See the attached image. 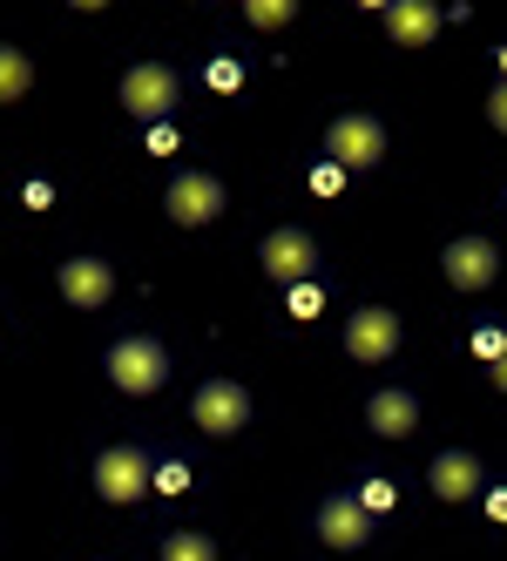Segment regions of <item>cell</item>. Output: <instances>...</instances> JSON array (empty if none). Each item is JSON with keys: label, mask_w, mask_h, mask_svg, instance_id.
Listing matches in <instances>:
<instances>
[{"label": "cell", "mask_w": 507, "mask_h": 561, "mask_svg": "<svg viewBox=\"0 0 507 561\" xmlns=\"http://www.w3.org/2000/svg\"><path fill=\"white\" fill-rule=\"evenodd\" d=\"M285 305H291V318H319V311H325L319 277H298V285H285Z\"/></svg>", "instance_id": "44dd1931"}, {"label": "cell", "mask_w": 507, "mask_h": 561, "mask_svg": "<svg viewBox=\"0 0 507 561\" xmlns=\"http://www.w3.org/2000/svg\"><path fill=\"white\" fill-rule=\"evenodd\" d=\"M74 14H102V8H115V0H68Z\"/></svg>", "instance_id": "f1b7e54d"}, {"label": "cell", "mask_w": 507, "mask_h": 561, "mask_svg": "<svg viewBox=\"0 0 507 561\" xmlns=\"http://www.w3.org/2000/svg\"><path fill=\"white\" fill-rule=\"evenodd\" d=\"M481 507H487V520L507 528V488H481Z\"/></svg>", "instance_id": "4316f807"}, {"label": "cell", "mask_w": 507, "mask_h": 561, "mask_svg": "<svg viewBox=\"0 0 507 561\" xmlns=\"http://www.w3.org/2000/svg\"><path fill=\"white\" fill-rule=\"evenodd\" d=\"M238 14H244L257 34H278V27L298 21V0H238Z\"/></svg>", "instance_id": "2e32d148"}, {"label": "cell", "mask_w": 507, "mask_h": 561, "mask_svg": "<svg viewBox=\"0 0 507 561\" xmlns=\"http://www.w3.org/2000/svg\"><path fill=\"white\" fill-rule=\"evenodd\" d=\"M155 561H217V541H210V535H197V528H176V535H163Z\"/></svg>", "instance_id": "e0dca14e"}, {"label": "cell", "mask_w": 507, "mask_h": 561, "mask_svg": "<svg viewBox=\"0 0 507 561\" xmlns=\"http://www.w3.org/2000/svg\"><path fill=\"white\" fill-rule=\"evenodd\" d=\"M163 210H170L183 230H204V224H217V217L230 210V190H223V176H210V170H176L170 190H163Z\"/></svg>", "instance_id": "8992f818"}, {"label": "cell", "mask_w": 507, "mask_h": 561, "mask_svg": "<svg viewBox=\"0 0 507 561\" xmlns=\"http://www.w3.org/2000/svg\"><path fill=\"white\" fill-rule=\"evenodd\" d=\"M123 108L136 115V123L149 129V123H170V115L183 108V75L170 68V61H129V75H123Z\"/></svg>", "instance_id": "6da1fadb"}, {"label": "cell", "mask_w": 507, "mask_h": 561, "mask_svg": "<svg viewBox=\"0 0 507 561\" xmlns=\"http://www.w3.org/2000/svg\"><path fill=\"white\" fill-rule=\"evenodd\" d=\"M55 285H61V298H68L74 311H102V305L115 298V271H108L102 257H68V264L55 271Z\"/></svg>", "instance_id": "4fadbf2b"}, {"label": "cell", "mask_w": 507, "mask_h": 561, "mask_svg": "<svg viewBox=\"0 0 507 561\" xmlns=\"http://www.w3.org/2000/svg\"><path fill=\"white\" fill-rule=\"evenodd\" d=\"M149 149H155V156H176V149H183L176 123H149Z\"/></svg>", "instance_id": "d4e9b609"}, {"label": "cell", "mask_w": 507, "mask_h": 561, "mask_svg": "<svg viewBox=\"0 0 507 561\" xmlns=\"http://www.w3.org/2000/svg\"><path fill=\"white\" fill-rule=\"evenodd\" d=\"M426 488L453 507V501H481L487 473H481V460L466 454V447H447V454H434V467H426Z\"/></svg>", "instance_id": "7c38bea8"}, {"label": "cell", "mask_w": 507, "mask_h": 561, "mask_svg": "<svg viewBox=\"0 0 507 561\" xmlns=\"http://www.w3.org/2000/svg\"><path fill=\"white\" fill-rule=\"evenodd\" d=\"M487 379H494V392H507V352H500L494 366H487Z\"/></svg>", "instance_id": "83f0119b"}, {"label": "cell", "mask_w": 507, "mask_h": 561, "mask_svg": "<svg viewBox=\"0 0 507 561\" xmlns=\"http://www.w3.org/2000/svg\"><path fill=\"white\" fill-rule=\"evenodd\" d=\"M345 176H353V170H345V163H332V156H325V163L311 170L304 183H311V196H338V190H345Z\"/></svg>", "instance_id": "7402d4cb"}, {"label": "cell", "mask_w": 507, "mask_h": 561, "mask_svg": "<svg viewBox=\"0 0 507 561\" xmlns=\"http://www.w3.org/2000/svg\"><path fill=\"white\" fill-rule=\"evenodd\" d=\"M400 345H406L400 311L359 305L353 318H345V358H353V366H385V358H400Z\"/></svg>", "instance_id": "5b68a950"}, {"label": "cell", "mask_w": 507, "mask_h": 561, "mask_svg": "<svg viewBox=\"0 0 507 561\" xmlns=\"http://www.w3.org/2000/svg\"><path fill=\"white\" fill-rule=\"evenodd\" d=\"M500 352H507V325H474V358H487V366H494Z\"/></svg>", "instance_id": "603a6c76"}, {"label": "cell", "mask_w": 507, "mask_h": 561, "mask_svg": "<svg viewBox=\"0 0 507 561\" xmlns=\"http://www.w3.org/2000/svg\"><path fill=\"white\" fill-rule=\"evenodd\" d=\"M487 129L507 136V82H494V95H487Z\"/></svg>", "instance_id": "484cf974"}, {"label": "cell", "mask_w": 507, "mask_h": 561, "mask_svg": "<svg viewBox=\"0 0 507 561\" xmlns=\"http://www.w3.org/2000/svg\"><path fill=\"white\" fill-rule=\"evenodd\" d=\"M359 8H372V14H385V8H393V0H359Z\"/></svg>", "instance_id": "f546056e"}, {"label": "cell", "mask_w": 507, "mask_h": 561, "mask_svg": "<svg viewBox=\"0 0 507 561\" xmlns=\"http://www.w3.org/2000/svg\"><path fill=\"white\" fill-rule=\"evenodd\" d=\"M204 82H210L217 95H238V89H244V61H238V55H210Z\"/></svg>", "instance_id": "d6986e66"}, {"label": "cell", "mask_w": 507, "mask_h": 561, "mask_svg": "<svg viewBox=\"0 0 507 561\" xmlns=\"http://www.w3.org/2000/svg\"><path fill=\"white\" fill-rule=\"evenodd\" d=\"M21 204H27V210H55V183H48V176H27V183H21Z\"/></svg>", "instance_id": "cb8c5ba5"}, {"label": "cell", "mask_w": 507, "mask_h": 561, "mask_svg": "<svg viewBox=\"0 0 507 561\" xmlns=\"http://www.w3.org/2000/svg\"><path fill=\"white\" fill-rule=\"evenodd\" d=\"M319 541L338 548V554H353L372 541V514L359 507V494H325L319 501Z\"/></svg>", "instance_id": "8fae6325"}, {"label": "cell", "mask_w": 507, "mask_h": 561, "mask_svg": "<svg viewBox=\"0 0 507 561\" xmlns=\"http://www.w3.org/2000/svg\"><path fill=\"white\" fill-rule=\"evenodd\" d=\"M494 61H500V82H507V48H494Z\"/></svg>", "instance_id": "4dcf8cb0"}, {"label": "cell", "mask_w": 507, "mask_h": 561, "mask_svg": "<svg viewBox=\"0 0 507 561\" xmlns=\"http://www.w3.org/2000/svg\"><path fill=\"white\" fill-rule=\"evenodd\" d=\"M353 494H359V507L379 520V514H393V507H400V480H385V473H366Z\"/></svg>", "instance_id": "ac0fdd59"}, {"label": "cell", "mask_w": 507, "mask_h": 561, "mask_svg": "<svg viewBox=\"0 0 507 561\" xmlns=\"http://www.w3.org/2000/svg\"><path fill=\"white\" fill-rule=\"evenodd\" d=\"M27 89H34V61H27L21 48L0 42V102H21Z\"/></svg>", "instance_id": "9a60e30c"}, {"label": "cell", "mask_w": 507, "mask_h": 561, "mask_svg": "<svg viewBox=\"0 0 507 561\" xmlns=\"http://www.w3.org/2000/svg\"><path fill=\"white\" fill-rule=\"evenodd\" d=\"M108 379H115V392L149 399V392H163V379H170V352L155 345L149 332H129V339L108 345Z\"/></svg>", "instance_id": "3957f363"}, {"label": "cell", "mask_w": 507, "mask_h": 561, "mask_svg": "<svg viewBox=\"0 0 507 561\" xmlns=\"http://www.w3.org/2000/svg\"><path fill=\"white\" fill-rule=\"evenodd\" d=\"M189 480H197V473H189V460H163V467H155V480H149V494L183 501V494H189Z\"/></svg>", "instance_id": "ffe728a7"}, {"label": "cell", "mask_w": 507, "mask_h": 561, "mask_svg": "<svg viewBox=\"0 0 507 561\" xmlns=\"http://www.w3.org/2000/svg\"><path fill=\"white\" fill-rule=\"evenodd\" d=\"M149 480H155V460L136 447V439L95 454V494H102L108 507H136V501H149Z\"/></svg>", "instance_id": "277c9868"}, {"label": "cell", "mask_w": 507, "mask_h": 561, "mask_svg": "<svg viewBox=\"0 0 507 561\" xmlns=\"http://www.w3.org/2000/svg\"><path fill=\"white\" fill-rule=\"evenodd\" d=\"M189 420H197V433H210V439H238L251 426V392L238 379H204L197 399H189Z\"/></svg>", "instance_id": "ba28073f"}, {"label": "cell", "mask_w": 507, "mask_h": 561, "mask_svg": "<svg viewBox=\"0 0 507 561\" xmlns=\"http://www.w3.org/2000/svg\"><path fill=\"white\" fill-rule=\"evenodd\" d=\"M257 271L270 277V285H298V277L319 271V237H311L304 224H278V230H264V244H257Z\"/></svg>", "instance_id": "52a82bcc"}, {"label": "cell", "mask_w": 507, "mask_h": 561, "mask_svg": "<svg viewBox=\"0 0 507 561\" xmlns=\"http://www.w3.org/2000/svg\"><path fill=\"white\" fill-rule=\"evenodd\" d=\"M385 149H393V136H385V123H379V115H366V108H345V115H332V123H325V156H332V163H345V170H379Z\"/></svg>", "instance_id": "7a4b0ae2"}, {"label": "cell", "mask_w": 507, "mask_h": 561, "mask_svg": "<svg viewBox=\"0 0 507 561\" xmlns=\"http://www.w3.org/2000/svg\"><path fill=\"white\" fill-rule=\"evenodd\" d=\"M440 271L453 291H487L500 277V244L494 237H453V244L440 251Z\"/></svg>", "instance_id": "9c48e42d"}, {"label": "cell", "mask_w": 507, "mask_h": 561, "mask_svg": "<svg viewBox=\"0 0 507 561\" xmlns=\"http://www.w3.org/2000/svg\"><path fill=\"white\" fill-rule=\"evenodd\" d=\"M366 426H372L379 439H413V433H419V399H413L406 386H379V392L366 399Z\"/></svg>", "instance_id": "5bb4252c"}, {"label": "cell", "mask_w": 507, "mask_h": 561, "mask_svg": "<svg viewBox=\"0 0 507 561\" xmlns=\"http://www.w3.org/2000/svg\"><path fill=\"white\" fill-rule=\"evenodd\" d=\"M379 21H385V42H393V48L419 55V48H434V42H440L447 8H440V0H393V8H385Z\"/></svg>", "instance_id": "30bf717a"}]
</instances>
